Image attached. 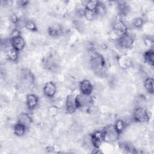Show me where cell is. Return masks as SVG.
I'll return each mask as SVG.
<instances>
[{
  "mask_svg": "<svg viewBox=\"0 0 154 154\" xmlns=\"http://www.w3.org/2000/svg\"><path fill=\"white\" fill-rule=\"evenodd\" d=\"M90 64L94 72L103 76L106 72V64L104 58L97 52H92L90 56Z\"/></svg>",
  "mask_w": 154,
  "mask_h": 154,
  "instance_id": "1",
  "label": "cell"
},
{
  "mask_svg": "<svg viewBox=\"0 0 154 154\" xmlns=\"http://www.w3.org/2000/svg\"><path fill=\"white\" fill-rule=\"evenodd\" d=\"M104 141L108 143H112L118 140L119 134L116 130L114 125H108L106 126L103 129Z\"/></svg>",
  "mask_w": 154,
  "mask_h": 154,
  "instance_id": "2",
  "label": "cell"
},
{
  "mask_svg": "<svg viewBox=\"0 0 154 154\" xmlns=\"http://www.w3.org/2000/svg\"><path fill=\"white\" fill-rule=\"evenodd\" d=\"M119 46L125 49H129L133 47L134 38L132 35L126 32L122 35L117 41Z\"/></svg>",
  "mask_w": 154,
  "mask_h": 154,
  "instance_id": "3",
  "label": "cell"
},
{
  "mask_svg": "<svg viewBox=\"0 0 154 154\" xmlns=\"http://www.w3.org/2000/svg\"><path fill=\"white\" fill-rule=\"evenodd\" d=\"M132 117L134 121L139 123H146L149 120V116L147 111L141 106L137 107L134 109Z\"/></svg>",
  "mask_w": 154,
  "mask_h": 154,
  "instance_id": "4",
  "label": "cell"
},
{
  "mask_svg": "<svg viewBox=\"0 0 154 154\" xmlns=\"http://www.w3.org/2000/svg\"><path fill=\"white\" fill-rule=\"evenodd\" d=\"M92 146L94 149H99L104 141V134L103 131H96L90 136Z\"/></svg>",
  "mask_w": 154,
  "mask_h": 154,
  "instance_id": "5",
  "label": "cell"
},
{
  "mask_svg": "<svg viewBox=\"0 0 154 154\" xmlns=\"http://www.w3.org/2000/svg\"><path fill=\"white\" fill-rule=\"evenodd\" d=\"M10 42L12 48L18 52L22 51L25 46V40L20 35L11 37Z\"/></svg>",
  "mask_w": 154,
  "mask_h": 154,
  "instance_id": "6",
  "label": "cell"
},
{
  "mask_svg": "<svg viewBox=\"0 0 154 154\" xmlns=\"http://www.w3.org/2000/svg\"><path fill=\"white\" fill-rule=\"evenodd\" d=\"M122 19L123 18L119 16V17L113 21L112 24V29L123 34H125L128 32V29L124 20Z\"/></svg>",
  "mask_w": 154,
  "mask_h": 154,
  "instance_id": "7",
  "label": "cell"
},
{
  "mask_svg": "<svg viewBox=\"0 0 154 154\" xmlns=\"http://www.w3.org/2000/svg\"><path fill=\"white\" fill-rule=\"evenodd\" d=\"M66 110L69 114H72L75 112L78 109L76 103V96L73 94H69L67 96L66 100Z\"/></svg>",
  "mask_w": 154,
  "mask_h": 154,
  "instance_id": "8",
  "label": "cell"
},
{
  "mask_svg": "<svg viewBox=\"0 0 154 154\" xmlns=\"http://www.w3.org/2000/svg\"><path fill=\"white\" fill-rule=\"evenodd\" d=\"M79 89L81 94L90 96L93 91V87L91 82L87 79L82 80L79 83Z\"/></svg>",
  "mask_w": 154,
  "mask_h": 154,
  "instance_id": "9",
  "label": "cell"
},
{
  "mask_svg": "<svg viewBox=\"0 0 154 154\" xmlns=\"http://www.w3.org/2000/svg\"><path fill=\"white\" fill-rule=\"evenodd\" d=\"M43 90L44 94L46 97L52 98L57 93V87L54 82L52 81H49L45 84Z\"/></svg>",
  "mask_w": 154,
  "mask_h": 154,
  "instance_id": "10",
  "label": "cell"
},
{
  "mask_svg": "<svg viewBox=\"0 0 154 154\" xmlns=\"http://www.w3.org/2000/svg\"><path fill=\"white\" fill-rule=\"evenodd\" d=\"M117 64L119 67L124 70L128 69L132 65L131 58L126 55H121L117 58Z\"/></svg>",
  "mask_w": 154,
  "mask_h": 154,
  "instance_id": "11",
  "label": "cell"
},
{
  "mask_svg": "<svg viewBox=\"0 0 154 154\" xmlns=\"http://www.w3.org/2000/svg\"><path fill=\"white\" fill-rule=\"evenodd\" d=\"M90 101L91 100L90 99V96L81 94L76 96V103L78 109L87 106V105L90 103Z\"/></svg>",
  "mask_w": 154,
  "mask_h": 154,
  "instance_id": "12",
  "label": "cell"
},
{
  "mask_svg": "<svg viewBox=\"0 0 154 154\" xmlns=\"http://www.w3.org/2000/svg\"><path fill=\"white\" fill-rule=\"evenodd\" d=\"M38 103V98L34 94H28L26 96V105L30 110L34 109Z\"/></svg>",
  "mask_w": 154,
  "mask_h": 154,
  "instance_id": "13",
  "label": "cell"
},
{
  "mask_svg": "<svg viewBox=\"0 0 154 154\" xmlns=\"http://www.w3.org/2000/svg\"><path fill=\"white\" fill-rule=\"evenodd\" d=\"M62 28L58 24H54L48 29V34L52 37H57L62 33Z\"/></svg>",
  "mask_w": 154,
  "mask_h": 154,
  "instance_id": "14",
  "label": "cell"
},
{
  "mask_svg": "<svg viewBox=\"0 0 154 154\" xmlns=\"http://www.w3.org/2000/svg\"><path fill=\"white\" fill-rule=\"evenodd\" d=\"M119 16L121 17H125L130 11V7L125 2H120L117 5Z\"/></svg>",
  "mask_w": 154,
  "mask_h": 154,
  "instance_id": "15",
  "label": "cell"
},
{
  "mask_svg": "<svg viewBox=\"0 0 154 154\" xmlns=\"http://www.w3.org/2000/svg\"><path fill=\"white\" fill-rule=\"evenodd\" d=\"M5 54L7 58L11 61L15 62L18 59L19 52L13 48L11 45L10 47H8L7 49L5 50Z\"/></svg>",
  "mask_w": 154,
  "mask_h": 154,
  "instance_id": "16",
  "label": "cell"
},
{
  "mask_svg": "<svg viewBox=\"0 0 154 154\" xmlns=\"http://www.w3.org/2000/svg\"><path fill=\"white\" fill-rule=\"evenodd\" d=\"M26 128H27L25 125L17 122L13 127L14 134L19 137L22 136L25 134Z\"/></svg>",
  "mask_w": 154,
  "mask_h": 154,
  "instance_id": "17",
  "label": "cell"
},
{
  "mask_svg": "<svg viewBox=\"0 0 154 154\" xmlns=\"http://www.w3.org/2000/svg\"><path fill=\"white\" fill-rule=\"evenodd\" d=\"M143 57L144 61L149 64L151 66H153L154 64V52L153 49H149V50L146 51Z\"/></svg>",
  "mask_w": 154,
  "mask_h": 154,
  "instance_id": "18",
  "label": "cell"
},
{
  "mask_svg": "<svg viewBox=\"0 0 154 154\" xmlns=\"http://www.w3.org/2000/svg\"><path fill=\"white\" fill-rule=\"evenodd\" d=\"M154 80L152 78L148 77L145 79L144 82V85L146 91L150 94H153L154 87H153Z\"/></svg>",
  "mask_w": 154,
  "mask_h": 154,
  "instance_id": "19",
  "label": "cell"
},
{
  "mask_svg": "<svg viewBox=\"0 0 154 154\" xmlns=\"http://www.w3.org/2000/svg\"><path fill=\"white\" fill-rule=\"evenodd\" d=\"M31 120H32L30 116L26 113H22L19 115L18 117V122L25 125L26 128H28L30 125Z\"/></svg>",
  "mask_w": 154,
  "mask_h": 154,
  "instance_id": "20",
  "label": "cell"
},
{
  "mask_svg": "<svg viewBox=\"0 0 154 154\" xmlns=\"http://www.w3.org/2000/svg\"><path fill=\"white\" fill-rule=\"evenodd\" d=\"M95 12H96V17H98V16L101 17L105 15L106 12V8L105 5L103 2L99 1L98 5L96 8Z\"/></svg>",
  "mask_w": 154,
  "mask_h": 154,
  "instance_id": "21",
  "label": "cell"
},
{
  "mask_svg": "<svg viewBox=\"0 0 154 154\" xmlns=\"http://www.w3.org/2000/svg\"><path fill=\"white\" fill-rule=\"evenodd\" d=\"M114 126L117 132L119 133V135H120L123 132L126 128V123L123 120L119 119L116 120Z\"/></svg>",
  "mask_w": 154,
  "mask_h": 154,
  "instance_id": "22",
  "label": "cell"
},
{
  "mask_svg": "<svg viewBox=\"0 0 154 154\" xmlns=\"http://www.w3.org/2000/svg\"><path fill=\"white\" fill-rule=\"evenodd\" d=\"M119 146L120 148H121L122 150H124L126 152L135 153V149L130 143L126 142H122L119 143Z\"/></svg>",
  "mask_w": 154,
  "mask_h": 154,
  "instance_id": "23",
  "label": "cell"
},
{
  "mask_svg": "<svg viewBox=\"0 0 154 154\" xmlns=\"http://www.w3.org/2000/svg\"><path fill=\"white\" fill-rule=\"evenodd\" d=\"M99 1H94V0H90L87 1L85 5V8L87 10L90 11H96V8L98 5Z\"/></svg>",
  "mask_w": 154,
  "mask_h": 154,
  "instance_id": "24",
  "label": "cell"
},
{
  "mask_svg": "<svg viewBox=\"0 0 154 154\" xmlns=\"http://www.w3.org/2000/svg\"><path fill=\"white\" fill-rule=\"evenodd\" d=\"M144 24V20L141 17H136L132 21L133 26L137 29L141 28Z\"/></svg>",
  "mask_w": 154,
  "mask_h": 154,
  "instance_id": "25",
  "label": "cell"
},
{
  "mask_svg": "<svg viewBox=\"0 0 154 154\" xmlns=\"http://www.w3.org/2000/svg\"><path fill=\"white\" fill-rule=\"evenodd\" d=\"M25 27L31 31H36L37 27L36 24L32 20H27L24 23Z\"/></svg>",
  "mask_w": 154,
  "mask_h": 154,
  "instance_id": "26",
  "label": "cell"
},
{
  "mask_svg": "<svg viewBox=\"0 0 154 154\" xmlns=\"http://www.w3.org/2000/svg\"><path fill=\"white\" fill-rule=\"evenodd\" d=\"M84 17L86 18L87 20L89 21H91L93 19H94L96 17V14L95 11L87 10L85 8V12H84Z\"/></svg>",
  "mask_w": 154,
  "mask_h": 154,
  "instance_id": "27",
  "label": "cell"
},
{
  "mask_svg": "<svg viewBox=\"0 0 154 154\" xmlns=\"http://www.w3.org/2000/svg\"><path fill=\"white\" fill-rule=\"evenodd\" d=\"M144 44L150 48V49H152L153 46V39L152 37L150 36H146L144 38Z\"/></svg>",
  "mask_w": 154,
  "mask_h": 154,
  "instance_id": "28",
  "label": "cell"
},
{
  "mask_svg": "<svg viewBox=\"0 0 154 154\" xmlns=\"http://www.w3.org/2000/svg\"><path fill=\"white\" fill-rule=\"evenodd\" d=\"M19 19L17 17V16L15 14H12L10 17V21L14 23V24H17L19 22Z\"/></svg>",
  "mask_w": 154,
  "mask_h": 154,
  "instance_id": "29",
  "label": "cell"
}]
</instances>
